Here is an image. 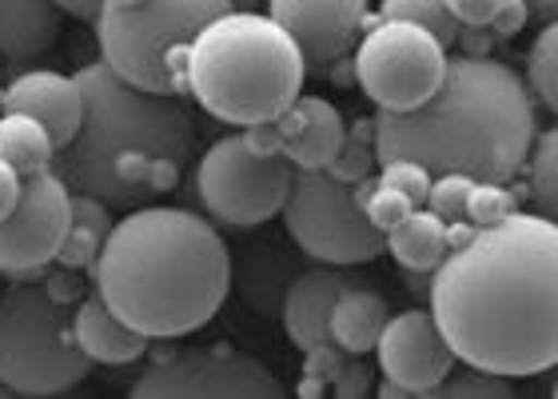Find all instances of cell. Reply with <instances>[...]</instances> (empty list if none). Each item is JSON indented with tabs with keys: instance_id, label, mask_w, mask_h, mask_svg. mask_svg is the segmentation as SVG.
I'll list each match as a JSON object with an SVG mask.
<instances>
[{
	"instance_id": "cell-38",
	"label": "cell",
	"mask_w": 558,
	"mask_h": 399,
	"mask_svg": "<svg viewBox=\"0 0 558 399\" xmlns=\"http://www.w3.org/2000/svg\"><path fill=\"white\" fill-rule=\"evenodd\" d=\"M21 184H24L21 172L0 160V220H4V216L16 208V200H21Z\"/></svg>"
},
{
	"instance_id": "cell-26",
	"label": "cell",
	"mask_w": 558,
	"mask_h": 399,
	"mask_svg": "<svg viewBox=\"0 0 558 399\" xmlns=\"http://www.w3.org/2000/svg\"><path fill=\"white\" fill-rule=\"evenodd\" d=\"M526 88L558 117V21L543 24V33L526 52Z\"/></svg>"
},
{
	"instance_id": "cell-12",
	"label": "cell",
	"mask_w": 558,
	"mask_h": 399,
	"mask_svg": "<svg viewBox=\"0 0 558 399\" xmlns=\"http://www.w3.org/2000/svg\"><path fill=\"white\" fill-rule=\"evenodd\" d=\"M72 223V189L57 168L24 177L16 208L0 220V271L36 276L57 264V252Z\"/></svg>"
},
{
	"instance_id": "cell-37",
	"label": "cell",
	"mask_w": 558,
	"mask_h": 399,
	"mask_svg": "<svg viewBox=\"0 0 558 399\" xmlns=\"http://www.w3.org/2000/svg\"><path fill=\"white\" fill-rule=\"evenodd\" d=\"M459 24H490L502 0H447Z\"/></svg>"
},
{
	"instance_id": "cell-16",
	"label": "cell",
	"mask_w": 558,
	"mask_h": 399,
	"mask_svg": "<svg viewBox=\"0 0 558 399\" xmlns=\"http://www.w3.org/2000/svg\"><path fill=\"white\" fill-rule=\"evenodd\" d=\"M0 108L40 120L57 148H64L84 124V88L76 76H64V72L28 69L4 88Z\"/></svg>"
},
{
	"instance_id": "cell-29",
	"label": "cell",
	"mask_w": 558,
	"mask_h": 399,
	"mask_svg": "<svg viewBox=\"0 0 558 399\" xmlns=\"http://www.w3.org/2000/svg\"><path fill=\"white\" fill-rule=\"evenodd\" d=\"M430 396H442V399H502V396H514V384L507 376H499V372H483V367L466 364L463 372H451V376L442 379Z\"/></svg>"
},
{
	"instance_id": "cell-10",
	"label": "cell",
	"mask_w": 558,
	"mask_h": 399,
	"mask_svg": "<svg viewBox=\"0 0 558 399\" xmlns=\"http://www.w3.org/2000/svg\"><path fill=\"white\" fill-rule=\"evenodd\" d=\"M295 165L283 153H256L244 132L223 136L199 156L196 189L204 208L232 228H259L283 211Z\"/></svg>"
},
{
	"instance_id": "cell-1",
	"label": "cell",
	"mask_w": 558,
	"mask_h": 399,
	"mask_svg": "<svg viewBox=\"0 0 558 399\" xmlns=\"http://www.w3.org/2000/svg\"><path fill=\"white\" fill-rule=\"evenodd\" d=\"M430 316L454 355L507 379L558 367V220L511 211L430 271Z\"/></svg>"
},
{
	"instance_id": "cell-7",
	"label": "cell",
	"mask_w": 558,
	"mask_h": 399,
	"mask_svg": "<svg viewBox=\"0 0 558 399\" xmlns=\"http://www.w3.org/2000/svg\"><path fill=\"white\" fill-rule=\"evenodd\" d=\"M232 12V0H136L100 9L96 40L100 60L148 93H187V45L208 21Z\"/></svg>"
},
{
	"instance_id": "cell-6",
	"label": "cell",
	"mask_w": 558,
	"mask_h": 399,
	"mask_svg": "<svg viewBox=\"0 0 558 399\" xmlns=\"http://www.w3.org/2000/svg\"><path fill=\"white\" fill-rule=\"evenodd\" d=\"M93 360L76 348L69 304L48 280L16 276L0 292V384L12 396H60L88 376Z\"/></svg>"
},
{
	"instance_id": "cell-42",
	"label": "cell",
	"mask_w": 558,
	"mask_h": 399,
	"mask_svg": "<svg viewBox=\"0 0 558 399\" xmlns=\"http://www.w3.org/2000/svg\"><path fill=\"white\" fill-rule=\"evenodd\" d=\"M117 4H136V0H100V9H117Z\"/></svg>"
},
{
	"instance_id": "cell-40",
	"label": "cell",
	"mask_w": 558,
	"mask_h": 399,
	"mask_svg": "<svg viewBox=\"0 0 558 399\" xmlns=\"http://www.w3.org/2000/svg\"><path fill=\"white\" fill-rule=\"evenodd\" d=\"M57 4L76 21H96L100 16V0H57Z\"/></svg>"
},
{
	"instance_id": "cell-17",
	"label": "cell",
	"mask_w": 558,
	"mask_h": 399,
	"mask_svg": "<svg viewBox=\"0 0 558 399\" xmlns=\"http://www.w3.org/2000/svg\"><path fill=\"white\" fill-rule=\"evenodd\" d=\"M276 129L279 153L288 156L295 168H331L336 153L343 148V136H348L339 108L312 93L295 96L276 117Z\"/></svg>"
},
{
	"instance_id": "cell-20",
	"label": "cell",
	"mask_w": 558,
	"mask_h": 399,
	"mask_svg": "<svg viewBox=\"0 0 558 399\" xmlns=\"http://www.w3.org/2000/svg\"><path fill=\"white\" fill-rule=\"evenodd\" d=\"M387 319H391V307H387L384 295L372 292L367 283H351L348 292L336 300V312H331V340L343 352L367 355L375 352Z\"/></svg>"
},
{
	"instance_id": "cell-14",
	"label": "cell",
	"mask_w": 558,
	"mask_h": 399,
	"mask_svg": "<svg viewBox=\"0 0 558 399\" xmlns=\"http://www.w3.org/2000/svg\"><path fill=\"white\" fill-rule=\"evenodd\" d=\"M268 12L300 45L307 69H331L351 57L367 28V0H268Z\"/></svg>"
},
{
	"instance_id": "cell-18",
	"label": "cell",
	"mask_w": 558,
	"mask_h": 399,
	"mask_svg": "<svg viewBox=\"0 0 558 399\" xmlns=\"http://www.w3.org/2000/svg\"><path fill=\"white\" fill-rule=\"evenodd\" d=\"M72 336H76V348L93 364H108V367L136 364L151 348L148 336L132 328L129 319H120L96 288L88 295H81L76 307H72Z\"/></svg>"
},
{
	"instance_id": "cell-28",
	"label": "cell",
	"mask_w": 558,
	"mask_h": 399,
	"mask_svg": "<svg viewBox=\"0 0 558 399\" xmlns=\"http://www.w3.org/2000/svg\"><path fill=\"white\" fill-rule=\"evenodd\" d=\"M375 160H379L375 156V120H355L343 136V148L331 160V172L348 184H360L363 177H372Z\"/></svg>"
},
{
	"instance_id": "cell-11",
	"label": "cell",
	"mask_w": 558,
	"mask_h": 399,
	"mask_svg": "<svg viewBox=\"0 0 558 399\" xmlns=\"http://www.w3.org/2000/svg\"><path fill=\"white\" fill-rule=\"evenodd\" d=\"M136 399H276L283 396L268 367L232 348H196L168 355L132 384Z\"/></svg>"
},
{
	"instance_id": "cell-31",
	"label": "cell",
	"mask_w": 558,
	"mask_h": 399,
	"mask_svg": "<svg viewBox=\"0 0 558 399\" xmlns=\"http://www.w3.org/2000/svg\"><path fill=\"white\" fill-rule=\"evenodd\" d=\"M471 189H475V180L466 177V172H439V177L430 180L427 208L447 223L466 220V196H471Z\"/></svg>"
},
{
	"instance_id": "cell-43",
	"label": "cell",
	"mask_w": 558,
	"mask_h": 399,
	"mask_svg": "<svg viewBox=\"0 0 558 399\" xmlns=\"http://www.w3.org/2000/svg\"><path fill=\"white\" fill-rule=\"evenodd\" d=\"M256 0H232V9H252Z\"/></svg>"
},
{
	"instance_id": "cell-4",
	"label": "cell",
	"mask_w": 558,
	"mask_h": 399,
	"mask_svg": "<svg viewBox=\"0 0 558 399\" xmlns=\"http://www.w3.org/2000/svg\"><path fill=\"white\" fill-rule=\"evenodd\" d=\"M84 88V124L57 148V172L72 192L105 200L112 211L148 204L180 184L196 148V120L175 93H148L105 60L76 72Z\"/></svg>"
},
{
	"instance_id": "cell-39",
	"label": "cell",
	"mask_w": 558,
	"mask_h": 399,
	"mask_svg": "<svg viewBox=\"0 0 558 399\" xmlns=\"http://www.w3.org/2000/svg\"><path fill=\"white\" fill-rule=\"evenodd\" d=\"M244 136H247V144H252L256 153H279V129H276V120H259V124H247Z\"/></svg>"
},
{
	"instance_id": "cell-19",
	"label": "cell",
	"mask_w": 558,
	"mask_h": 399,
	"mask_svg": "<svg viewBox=\"0 0 558 399\" xmlns=\"http://www.w3.org/2000/svg\"><path fill=\"white\" fill-rule=\"evenodd\" d=\"M57 0H0V60H36L60 40Z\"/></svg>"
},
{
	"instance_id": "cell-3",
	"label": "cell",
	"mask_w": 558,
	"mask_h": 399,
	"mask_svg": "<svg viewBox=\"0 0 558 399\" xmlns=\"http://www.w3.org/2000/svg\"><path fill=\"white\" fill-rule=\"evenodd\" d=\"M535 144V105L523 76L490 57H454L430 100L375 117V156L418 160L430 177L466 172L507 184Z\"/></svg>"
},
{
	"instance_id": "cell-24",
	"label": "cell",
	"mask_w": 558,
	"mask_h": 399,
	"mask_svg": "<svg viewBox=\"0 0 558 399\" xmlns=\"http://www.w3.org/2000/svg\"><path fill=\"white\" fill-rule=\"evenodd\" d=\"M0 160L16 168L21 177H33L57 165V141L48 136L40 120L24 112H0Z\"/></svg>"
},
{
	"instance_id": "cell-44",
	"label": "cell",
	"mask_w": 558,
	"mask_h": 399,
	"mask_svg": "<svg viewBox=\"0 0 558 399\" xmlns=\"http://www.w3.org/2000/svg\"><path fill=\"white\" fill-rule=\"evenodd\" d=\"M4 396H12V391H9V388H4V384H0V399H4Z\"/></svg>"
},
{
	"instance_id": "cell-45",
	"label": "cell",
	"mask_w": 558,
	"mask_h": 399,
	"mask_svg": "<svg viewBox=\"0 0 558 399\" xmlns=\"http://www.w3.org/2000/svg\"><path fill=\"white\" fill-rule=\"evenodd\" d=\"M555 396H558V379H555Z\"/></svg>"
},
{
	"instance_id": "cell-22",
	"label": "cell",
	"mask_w": 558,
	"mask_h": 399,
	"mask_svg": "<svg viewBox=\"0 0 558 399\" xmlns=\"http://www.w3.org/2000/svg\"><path fill=\"white\" fill-rule=\"evenodd\" d=\"M291 280H295V268H291V259L279 252V244H259L244 256L240 292H244V304L252 307L256 316H264V319L279 316Z\"/></svg>"
},
{
	"instance_id": "cell-2",
	"label": "cell",
	"mask_w": 558,
	"mask_h": 399,
	"mask_svg": "<svg viewBox=\"0 0 558 399\" xmlns=\"http://www.w3.org/2000/svg\"><path fill=\"white\" fill-rule=\"evenodd\" d=\"M96 292L148 340L208 328L232 292V252L216 223L172 204H140L112 223L93 264Z\"/></svg>"
},
{
	"instance_id": "cell-36",
	"label": "cell",
	"mask_w": 558,
	"mask_h": 399,
	"mask_svg": "<svg viewBox=\"0 0 558 399\" xmlns=\"http://www.w3.org/2000/svg\"><path fill=\"white\" fill-rule=\"evenodd\" d=\"M499 36L490 33V24H459V36H454V48L459 57H490Z\"/></svg>"
},
{
	"instance_id": "cell-30",
	"label": "cell",
	"mask_w": 558,
	"mask_h": 399,
	"mask_svg": "<svg viewBox=\"0 0 558 399\" xmlns=\"http://www.w3.org/2000/svg\"><path fill=\"white\" fill-rule=\"evenodd\" d=\"M511 211H519V200L507 184H495V180H475V189L466 196V220L475 228H490V223L507 220Z\"/></svg>"
},
{
	"instance_id": "cell-13",
	"label": "cell",
	"mask_w": 558,
	"mask_h": 399,
	"mask_svg": "<svg viewBox=\"0 0 558 399\" xmlns=\"http://www.w3.org/2000/svg\"><path fill=\"white\" fill-rule=\"evenodd\" d=\"M375 355H379L384 379L396 384L403 396H430L459 364V355L447 343L435 316L418 312V307L387 319L384 336L375 343Z\"/></svg>"
},
{
	"instance_id": "cell-15",
	"label": "cell",
	"mask_w": 558,
	"mask_h": 399,
	"mask_svg": "<svg viewBox=\"0 0 558 399\" xmlns=\"http://www.w3.org/2000/svg\"><path fill=\"white\" fill-rule=\"evenodd\" d=\"M351 283H360V276L343 264H319V268L295 271L288 295H283V307H279V319H283L288 340L300 352L331 340V312Z\"/></svg>"
},
{
	"instance_id": "cell-8",
	"label": "cell",
	"mask_w": 558,
	"mask_h": 399,
	"mask_svg": "<svg viewBox=\"0 0 558 399\" xmlns=\"http://www.w3.org/2000/svg\"><path fill=\"white\" fill-rule=\"evenodd\" d=\"M279 216L295 247L319 264L360 268L387 252V232L367 220L355 184L339 180L331 168H295L288 204Z\"/></svg>"
},
{
	"instance_id": "cell-33",
	"label": "cell",
	"mask_w": 558,
	"mask_h": 399,
	"mask_svg": "<svg viewBox=\"0 0 558 399\" xmlns=\"http://www.w3.org/2000/svg\"><path fill=\"white\" fill-rule=\"evenodd\" d=\"M363 208H367V220H372L379 232H391V228H396V223L403 220L415 204H411V200L403 196L399 189H391V184H384V180H379V184L372 189V196L363 200Z\"/></svg>"
},
{
	"instance_id": "cell-34",
	"label": "cell",
	"mask_w": 558,
	"mask_h": 399,
	"mask_svg": "<svg viewBox=\"0 0 558 399\" xmlns=\"http://www.w3.org/2000/svg\"><path fill=\"white\" fill-rule=\"evenodd\" d=\"M331 391L343 399H360L372 391V367L363 364V355H355V352L343 355V364H339L336 379H331Z\"/></svg>"
},
{
	"instance_id": "cell-41",
	"label": "cell",
	"mask_w": 558,
	"mask_h": 399,
	"mask_svg": "<svg viewBox=\"0 0 558 399\" xmlns=\"http://www.w3.org/2000/svg\"><path fill=\"white\" fill-rule=\"evenodd\" d=\"M538 21H558V0H526Z\"/></svg>"
},
{
	"instance_id": "cell-9",
	"label": "cell",
	"mask_w": 558,
	"mask_h": 399,
	"mask_svg": "<svg viewBox=\"0 0 558 399\" xmlns=\"http://www.w3.org/2000/svg\"><path fill=\"white\" fill-rule=\"evenodd\" d=\"M355 48V84L379 112H408L435 96L447 76V45L411 21H367Z\"/></svg>"
},
{
	"instance_id": "cell-25",
	"label": "cell",
	"mask_w": 558,
	"mask_h": 399,
	"mask_svg": "<svg viewBox=\"0 0 558 399\" xmlns=\"http://www.w3.org/2000/svg\"><path fill=\"white\" fill-rule=\"evenodd\" d=\"M526 196L543 216L558 220V124L547 129L526 153Z\"/></svg>"
},
{
	"instance_id": "cell-32",
	"label": "cell",
	"mask_w": 558,
	"mask_h": 399,
	"mask_svg": "<svg viewBox=\"0 0 558 399\" xmlns=\"http://www.w3.org/2000/svg\"><path fill=\"white\" fill-rule=\"evenodd\" d=\"M379 180H384V184H391V189H399L418 208V204H427L430 180H435V177H430L418 160H387L384 172H379Z\"/></svg>"
},
{
	"instance_id": "cell-5",
	"label": "cell",
	"mask_w": 558,
	"mask_h": 399,
	"mask_svg": "<svg viewBox=\"0 0 558 399\" xmlns=\"http://www.w3.org/2000/svg\"><path fill=\"white\" fill-rule=\"evenodd\" d=\"M184 76L204 112L247 129L276 120L303 93L307 60L271 12L232 9L204 24L187 45Z\"/></svg>"
},
{
	"instance_id": "cell-21",
	"label": "cell",
	"mask_w": 558,
	"mask_h": 399,
	"mask_svg": "<svg viewBox=\"0 0 558 399\" xmlns=\"http://www.w3.org/2000/svg\"><path fill=\"white\" fill-rule=\"evenodd\" d=\"M387 252L396 256L399 268L435 271L442 264V256L451 252L447 220H439L430 208H411L408 216L387 232Z\"/></svg>"
},
{
	"instance_id": "cell-23",
	"label": "cell",
	"mask_w": 558,
	"mask_h": 399,
	"mask_svg": "<svg viewBox=\"0 0 558 399\" xmlns=\"http://www.w3.org/2000/svg\"><path fill=\"white\" fill-rule=\"evenodd\" d=\"M112 223H117V216H112V208H108L105 200L72 192V223L57 252V268H72V271L93 268L108 232H112Z\"/></svg>"
},
{
	"instance_id": "cell-27",
	"label": "cell",
	"mask_w": 558,
	"mask_h": 399,
	"mask_svg": "<svg viewBox=\"0 0 558 399\" xmlns=\"http://www.w3.org/2000/svg\"><path fill=\"white\" fill-rule=\"evenodd\" d=\"M384 21H411L418 28H427L430 36H439L442 45L451 48L459 36V21L447 0H384Z\"/></svg>"
},
{
	"instance_id": "cell-35",
	"label": "cell",
	"mask_w": 558,
	"mask_h": 399,
	"mask_svg": "<svg viewBox=\"0 0 558 399\" xmlns=\"http://www.w3.org/2000/svg\"><path fill=\"white\" fill-rule=\"evenodd\" d=\"M531 21V4L526 0H502L499 12L490 16V33L499 40H511V36L523 33V24Z\"/></svg>"
}]
</instances>
